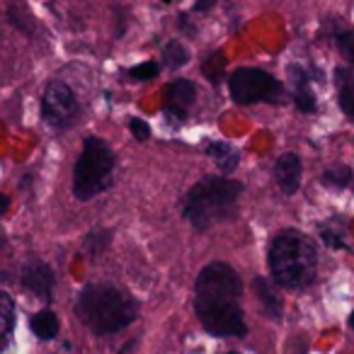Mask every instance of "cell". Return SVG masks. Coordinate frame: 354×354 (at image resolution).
Wrapping results in <instances>:
<instances>
[{
    "instance_id": "1",
    "label": "cell",
    "mask_w": 354,
    "mask_h": 354,
    "mask_svg": "<svg viewBox=\"0 0 354 354\" xmlns=\"http://www.w3.org/2000/svg\"><path fill=\"white\" fill-rule=\"evenodd\" d=\"M241 296V274L226 262H209L194 281V313L202 328L214 337H245Z\"/></svg>"
},
{
    "instance_id": "2",
    "label": "cell",
    "mask_w": 354,
    "mask_h": 354,
    "mask_svg": "<svg viewBox=\"0 0 354 354\" xmlns=\"http://www.w3.org/2000/svg\"><path fill=\"white\" fill-rule=\"evenodd\" d=\"M267 267L277 286L289 291L306 289L315 279L318 250L313 241L299 228H284L272 238L267 250Z\"/></svg>"
},
{
    "instance_id": "3",
    "label": "cell",
    "mask_w": 354,
    "mask_h": 354,
    "mask_svg": "<svg viewBox=\"0 0 354 354\" xmlns=\"http://www.w3.org/2000/svg\"><path fill=\"white\" fill-rule=\"evenodd\" d=\"M75 315L95 335H114L138 315V304L114 284H88L75 299Z\"/></svg>"
},
{
    "instance_id": "4",
    "label": "cell",
    "mask_w": 354,
    "mask_h": 354,
    "mask_svg": "<svg viewBox=\"0 0 354 354\" xmlns=\"http://www.w3.org/2000/svg\"><path fill=\"white\" fill-rule=\"evenodd\" d=\"M241 192L243 185L233 177L209 175L187 192L183 202V216L197 231H209L212 226L228 221L236 214Z\"/></svg>"
},
{
    "instance_id": "5",
    "label": "cell",
    "mask_w": 354,
    "mask_h": 354,
    "mask_svg": "<svg viewBox=\"0 0 354 354\" xmlns=\"http://www.w3.org/2000/svg\"><path fill=\"white\" fill-rule=\"evenodd\" d=\"M114 165L117 160L107 141L97 136L85 138L83 151L73 165V197L90 202L97 194L107 192L114 185Z\"/></svg>"
},
{
    "instance_id": "6",
    "label": "cell",
    "mask_w": 354,
    "mask_h": 354,
    "mask_svg": "<svg viewBox=\"0 0 354 354\" xmlns=\"http://www.w3.org/2000/svg\"><path fill=\"white\" fill-rule=\"evenodd\" d=\"M228 90H231L233 102L238 104H257L270 102L281 104L284 102V85L262 68H236L228 78Z\"/></svg>"
},
{
    "instance_id": "7",
    "label": "cell",
    "mask_w": 354,
    "mask_h": 354,
    "mask_svg": "<svg viewBox=\"0 0 354 354\" xmlns=\"http://www.w3.org/2000/svg\"><path fill=\"white\" fill-rule=\"evenodd\" d=\"M80 114V102L75 97V93L71 90L68 83L64 80H49L44 88V95H41V117L49 124L51 129H71L78 124Z\"/></svg>"
},
{
    "instance_id": "8",
    "label": "cell",
    "mask_w": 354,
    "mask_h": 354,
    "mask_svg": "<svg viewBox=\"0 0 354 354\" xmlns=\"http://www.w3.org/2000/svg\"><path fill=\"white\" fill-rule=\"evenodd\" d=\"M20 284H22V289L30 291L32 296H37V299L49 304V301L54 299L56 274L46 262L30 260V262H25L20 270Z\"/></svg>"
},
{
    "instance_id": "9",
    "label": "cell",
    "mask_w": 354,
    "mask_h": 354,
    "mask_svg": "<svg viewBox=\"0 0 354 354\" xmlns=\"http://www.w3.org/2000/svg\"><path fill=\"white\" fill-rule=\"evenodd\" d=\"M162 102H165V114L177 122H185L189 117V109L197 102V88L192 80L177 78L165 85L162 90Z\"/></svg>"
},
{
    "instance_id": "10",
    "label": "cell",
    "mask_w": 354,
    "mask_h": 354,
    "mask_svg": "<svg viewBox=\"0 0 354 354\" xmlns=\"http://www.w3.org/2000/svg\"><path fill=\"white\" fill-rule=\"evenodd\" d=\"M286 73L291 80V90H294V104L304 114H313L318 109V97H315L313 88H310V75L301 64H289Z\"/></svg>"
},
{
    "instance_id": "11",
    "label": "cell",
    "mask_w": 354,
    "mask_h": 354,
    "mask_svg": "<svg viewBox=\"0 0 354 354\" xmlns=\"http://www.w3.org/2000/svg\"><path fill=\"white\" fill-rule=\"evenodd\" d=\"M274 180L279 189L291 197L301 187V158L296 153H284L274 165Z\"/></svg>"
},
{
    "instance_id": "12",
    "label": "cell",
    "mask_w": 354,
    "mask_h": 354,
    "mask_svg": "<svg viewBox=\"0 0 354 354\" xmlns=\"http://www.w3.org/2000/svg\"><path fill=\"white\" fill-rule=\"evenodd\" d=\"M207 156L216 162V167L221 172H233L238 167V162H241V153H238V148L231 146V143H226V141L209 143Z\"/></svg>"
},
{
    "instance_id": "13",
    "label": "cell",
    "mask_w": 354,
    "mask_h": 354,
    "mask_svg": "<svg viewBox=\"0 0 354 354\" xmlns=\"http://www.w3.org/2000/svg\"><path fill=\"white\" fill-rule=\"evenodd\" d=\"M335 80H337V102L339 109L354 119V71L337 68L335 71Z\"/></svg>"
},
{
    "instance_id": "14",
    "label": "cell",
    "mask_w": 354,
    "mask_h": 354,
    "mask_svg": "<svg viewBox=\"0 0 354 354\" xmlns=\"http://www.w3.org/2000/svg\"><path fill=\"white\" fill-rule=\"evenodd\" d=\"M30 330L35 337L49 342V339H54L56 335H59V315L49 308L39 310V313H35L30 318Z\"/></svg>"
},
{
    "instance_id": "15",
    "label": "cell",
    "mask_w": 354,
    "mask_h": 354,
    "mask_svg": "<svg viewBox=\"0 0 354 354\" xmlns=\"http://www.w3.org/2000/svg\"><path fill=\"white\" fill-rule=\"evenodd\" d=\"M252 286H255V294H257V299H260L265 313L272 315L274 320H279L281 318V299H279V294L272 289L270 281H267L265 277H255Z\"/></svg>"
},
{
    "instance_id": "16",
    "label": "cell",
    "mask_w": 354,
    "mask_h": 354,
    "mask_svg": "<svg viewBox=\"0 0 354 354\" xmlns=\"http://www.w3.org/2000/svg\"><path fill=\"white\" fill-rule=\"evenodd\" d=\"M320 183L333 189H347L349 185L354 183V172H352V167H347V165L325 167L323 175H320Z\"/></svg>"
},
{
    "instance_id": "17",
    "label": "cell",
    "mask_w": 354,
    "mask_h": 354,
    "mask_svg": "<svg viewBox=\"0 0 354 354\" xmlns=\"http://www.w3.org/2000/svg\"><path fill=\"white\" fill-rule=\"evenodd\" d=\"M0 318H3V349H8L15 330V301L8 291L0 294Z\"/></svg>"
},
{
    "instance_id": "18",
    "label": "cell",
    "mask_w": 354,
    "mask_h": 354,
    "mask_svg": "<svg viewBox=\"0 0 354 354\" xmlns=\"http://www.w3.org/2000/svg\"><path fill=\"white\" fill-rule=\"evenodd\" d=\"M187 61H189V51L185 49L183 41L170 39L162 46V64L170 71H180L183 66H187Z\"/></svg>"
},
{
    "instance_id": "19",
    "label": "cell",
    "mask_w": 354,
    "mask_h": 354,
    "mask_svg": "<svg viewBox=\"0 0 354 354\" xmlns=\"http://www.w3.org/2000/svg\"><path fill=\"white\" fill-rule=\"evenodd\" d=\"M202 73L209 83H214V85L221 83L223 75H226V56H223V51H212V54L204 59Z\"/></svg>"
},
{
    "instance_id": "20",
    "label": "cell",
    "mask_w": 354,
    "mask_h": 354,
    "mask_svg": "<svg viewBox=\"0 0 354 354\" xmlns=\"http://www.w3.org/2000/svg\"><path fill=\"white\" fill-rule=\"evenodd\" d=\"M109 243H112V231L109 228H95L85 236L83 248L90 257H100L109 248Z\"/></svg>"
},
{
    "instance_id": "21",
    "label": "cell",
    "mask_w": 354,
    "mask_h": 354,
    "mask_svg": "<svg viewBox=\"0 0 354 354\" xmlns=\"http://www.w3.org/2000/svg\"><path fill=\"white\" fill-rule=\"evenodd\" d=\"M158 73H160V66H158L156 61H143V64L127 71V75L131 80H151V78H156Z\"/></svg>"
},
{
    "instance_id": "22",
    "label": "cell",
    "mask_w": 354,
    "mask_h": 354,
    "mask_svg": "<svg viewBox=\"0 0 354 354\" xmlns=\"http://www.w3.org/2000/svg\"><path fill=\"white\" fill-rule=\"evenodd\" d=\"M320 238H323V243L330 248V250H347V241H344L342 231H337V228H330V226H323L320 228Z\"/></svg>"
},
{
    "instance_id": "23",
    "label": "cell",
    "mask_w": 354,
    "mask_h": 354,
    "mask_svg": "<svg viewBox=\"0 0 354 354\" xmlns=\"http://www.w3.org/2000/svg\"><path fill=\"white\" fill-rule=\"evenodd\" d=\"M335 44H337V51L349 61L354 64V30H344L335 37Z\"/></svg>"
},
{
    "instance_id": "24",
    "label": "cell",
    "mask_w": 354,
    "mask_h": 354,
    "mask_svg": "<svg viewBox=\"0 0 354 354\" xmlns=\"http://www.w3.org/2000/svg\"><path fill=\"white\" fill-rule=\"evenodd\" d=\"M129 131H131V136L136 138V141H148V136H151V127L138 117H133L131 122H129Z\"/></svg>"
},
{
    "instance_id": "25",
    "label": "cell",
    "mask_w": 354,
    "mask_h": 354,
    "mask_svg": "<svg viewBox=\"0 0 354 354\" xmlns=\"http://www.w3.org/2000/svg\"><path fill=\"white\" fill-rule=\"evenodd\" d=\"M177 25H180V30L183 32H187V35H197V25H192V22H189V15L187 12H180V15H177Z\"/></svg>"
},
{
    "instance_id": "26",
    "label": "cell",
    "mask_w": 354,
    "mask_h": 354,
    "mask_svg": "<svg viewBox=\"0 0 354 354\" xmlns=\"http://www.w3.org/2000/svg\"><path fill=\"white\" fill-rule=\"evenodd\" d=\"M214 6H216V0H197V3H194V10H197V12H209Z\"/></svg>"
},
{
    "instance_id": "27",
    "label": "cell",
    "mask_w": 354,
    "mask_h": 354,
    "mask_svg": "<svg viewBox=\"0 0 354 354\" xmlns=\"http://www.w3.org/2000/svg\"><path fill=\"white\" fill-rule=\"evenodd\" d=\"M8 207H10V197H8V194H3V199H0V209H3V212H8Z\"/></svg>"
},
{
    "instance_id": "28",
    "label": "cell",
    "mask_w": 354,
    "mask_h": 354,
    "mask_svg": "<svg viewBox=\"0 0 354 354\" xmlns=\"http://www.w3.org/2000/svg\"><path fill=\"white\" fill-rule=\"evenodd\" d=\"M347 323H349V328L354 330V310H352V313H349V320H347Z\"/></svg>"
},
{
    "instance_id": "29",
    "label": "cell",
    "mask_w": 354,
    "mask_h": 354,
    "mask_svg": "<svg viewBox=\"0 0 354 354\" xmlns=\"http://www.w3.org/2000/svg\"><path fill=\"white\" fill-rule=\"evenodd\" d=\"M228 354H241V352H228Z\"/></svg>"
}]
</instances>
